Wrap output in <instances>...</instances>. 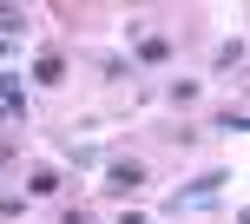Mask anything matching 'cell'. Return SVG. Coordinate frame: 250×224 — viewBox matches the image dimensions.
I'll return each mask as SVG.
<instances>
[{"label": "cell", "instance_id": "cell-1", "mask_svg": "<svg viewBox=\"0 0 250 224\" xmlns=\"http://www.w3.org/2000/svg\"><path fill=\"white\" fill-rule=\"evenodd\" d=\"M138 185H145V165L138 158H112L105 165V191H112V198H132Z\"/></svg>", "mask_w": 250, "mask_h": 224}, {"label": "cell", "instance_id": "cell-2", "mask_svg": "<svg viewBox=\"0 0 250 224\" xmlns=\"http://www.w3.org/2000/svg\"><path fill=\"white\" fill-rule=\"evenodd\" d=\"M217 185H230V178H224V172H204L198 185H185V191L171 198V211H185V204H217Z\"/></svg>", "mask_w": 250, "mask_h": 224}, {"label": "cell", "instance_id": "cell-3", "mask_svg": "<svg viewBox=\"0 0 250 224\" xmlns=\"http://www.w3.org/2000/svg\"><path fill=\"white\" fill-rule=\"evenodd\" d=\"M125 33H132V26H125ZM171 60V40L165 33H138V66H165Z\"/></svg>", "mask_w": 250, "mask_h": 224}, {"label": "cell", "instance_id": "cell-4", "mask_svg": "<svg viewBox=\"0 0 250 224\" xmlns=\"http://www.w3.org/2000/svg\"><path fill=\"white\" fill-rule=\"evenodd\" d=\"M26 198H60V172L53 165H33L26 172Z\"/></svg>", "mask_w": 250, "mask_h": 224}, {"label": "cell", "instance_id": "cell-5", "mask_svg": "<svg viewBox=\"0 0 250 224\" xmlns=\"http://www.w3.org/2000/svg\"><path fill=\"white\" fill-rule=\"evenodd\" d=\"M0 99H7V112H13V119H26V99H20V73H7V66H0Z\"/></svg>", "mask_w": 250, "mask_h": 224}, {"label": "cell", "instance_id": "cell-6", "mask_svg": "<svg viewBox=\"0 0 250 224\" xmlns=\"http://www.w3.org/2000/svg\"><path fill=\"white\" fill-rule=\"evenodd\" d=\"M33 79H40V86H60V79H66V60H60V53H40Z\"/></svg>", "mask_w": 250, "mask_h": 224}, {"label": "cell", "instance_id": "cell-7", "mask_svg": "<svg viewBox=\"0 0 250 224\" xmlns=\"http://www.w3.org/2000/svg\"><path fill=\"white\" fill-rule=\"evenodd\" d=\"M237 66H244V40H237V33H230V40H224V46H217V73H237Z\"/></svg>", "mask_w": 250, "mask_h": 224}, {"label": "cell", "instance_id": "cell-8", "mask_svg": "<svg viewBox=\"0 0 250 224\" xmlns=\"http://www.w3.org/2000/svg\"><path fill=\"white\" fill-rule=\"evenodd\" d=\"M20 26H26V13H20V7H0V40H13Z\"/></svg>", "mask_w": 250, "mask_h": 224}, {"label": "cell", "instance_id": "cell-9", "mask_svg": "<svg viewBox=\"0 0 250 224\" xmlns=\"http://www.w3.org/2000/svg\"><path fill=\"white\" fill-rule=\"evenodd\" d=\"M244 125H250V119H244V106H230V112H217V132H244Z\"/></svg>", "mask_w": 250, "mask_h": 224}]
</instances>
